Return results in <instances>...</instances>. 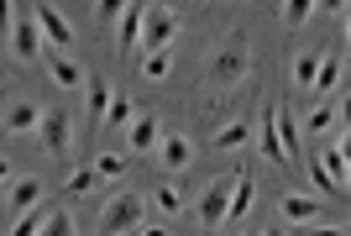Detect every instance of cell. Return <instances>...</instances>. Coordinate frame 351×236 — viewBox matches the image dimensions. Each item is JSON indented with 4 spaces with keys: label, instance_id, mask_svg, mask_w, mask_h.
<instances>
[{
    "label": "cell",
    "instance_id": "d4e9b609",
    "mask_svg": "<svg viewBox=\"0 0 351 236\" xmlns=\"http://www.w3.org/2000/svg\"><path fill=\"white\" fill-rule=\"evenodd\" d=\"M95 174H100V184H116V178L126 174V158H121V152H100V158H95Z\"/></svg>",
    "mask_w": 351,
    "mask_h": 236
},
{
    "label": "cell",
    "instance_id": "ffe728a7",
    "mask_svg": "<svg viewBox=\"0 0 351 236\" xmlns=\"http://www.w3.org/2000/svg\"><path fill=\"white\" fill-rule=\"evenodd\" d=\"M252 194H257V184H252V174H241V178H236V194H231V215H226V221H241V215H247V210H252Z\"/></svg>",
    "mask_w": 351,
    "mask_h": 236
},
{
    "label": "cell",
    "instance_id": "9c48e42d",
    "mask_svg": "<svg viewBox=\"0 0 351 236\" xmlns=\"http://www.w3.org/2000/svg\"><path fill=\"white\" fill-rule=\"evenodd\" d=\"M126 142H132V152H158V148H162L158 116H136L132 126H126Z\"/></svg>",
    "mask_w": 351,
    "mask_h": 236
},
{
    "label": "cell",
    "instance_id": "e575fe53",
    "mask_svg": "<svg viewBox=\"0 0 351 236\" xmlns=\"http://www.w3.org/2000/svg\"><path fill=\"white\" fill-rule=\"evenodd\" d=\"M346 189H351V168H346Z\"/></svg>",
    "mask_w": 351,
    "mask_h": 236
},
{
    "label": "cell",
    "instance_id": "d590c367",
    "mask_svg": "<svg viewBox=\"0 0 351 236\" xmlns=\"http://www.w3.org/2000/svg\"><path fill=\"white\" fill-rule=\"evenodd\" d=\"M346 74H351V58H346Z\"/></svg>",
    "mask_w": 351,
    "mask_h": 236
},
{
    "label": "cell",
    "instance_id": "3957f363",
    "mask_svg": "<svg viewBox=\"0 0 351 236\" xmlns=\"http://www.w3.org/2000/svg\"><path fill=\"white\" fill-rule=\"evenodd\" d=\"M142 210H147V200L142 194H116L110 205L100 210V231H142Z\"/></svg>",
    "mask_w": 351,
    "mask_h": 236
},
{
    "label": "cell",
    "instance_id": "d6986e66",
    "mask_svg": "<svg viewBox=\"0 0 351 236\" xmlns=\"http://www.w3.org/2000/svg\"><path fill=\"white\" fill-rule=\"evenodd\" d=\"M132 121H136L132 100H126V95H121V89H116V100H110V116H105V132H126Z\"/></svg>",
    "mask_w": 351,
    "mask_h": 236
},
{
    "label": "cell",
    "instance_id": "5b68a950",
    "mask_svg": "<svg viewBox=\"0 0 351 236\" xmlns=\"http://www.w3.org/2000/svg\"><path fill=\"white\" fill-rule=\"evenodd\" d=\"M247 69H252L247 43H241V37H231V43L215 53V84H231V89H236L241 79H247Z\"/></svg>",
    "mask_w": 351,
    "mask_h": 236
},
{
    "label": "cell",
    "instance_id": "277c9868",
    "mask_svg": "<svg viewBox=\"0 0 351 236\" xmlns=\"http://www.w3.org/2000/svg\"><path fill=\"white\" fill-rule=\"evenodd\" d=\"M252 137H257V152H263L267 163H283V168H289V148H283V132H278V105H273V100L263 105V121L252 126Z\"/></svg>",
    "mask_w": 351,
    "mask_h": 236
},
{
    "label": "cell",
    "instance_id": "1f68e13d",
    "mask_svg": "<svg viewBox=\"0 0 351 236\" xmlns=\"http://www.w3.org/2000/svg\"><path fill=\"white\" fill-rule=\"evenodd\" d=\"M341 121L351 126V89H346V100H341Z\"/></svg>",
    "mask_w": 351,
    "mask_h": 236
},
{
    "label": "cell",
    "instance_id": "44dd1931",
    "mask_svg": "<svg viewBox=\"0 0 351 236\" xmlns=\"http://www.w3.org/2000/svg\"><path fill=\"white\" fill-rule=\"evenodd\" d=\"M247 137H252L247 121H231V126H220V132H215V148H220V152H236L241 142H247Z\"/></svg>",
    "mask_w": 351,
    "mask_h": 236
},
{
    "label": "cell",
    "instance_id": "83f0119b",
    "mask_svg": "<svg viewBox=\"0 0 351 236\" xmlns=\"http://www.w3.org/2000/svg\"><path fill=\"white\" fill-rule=\"evenodd\" d=\"M152 205H158L162 215H184V200H178L173 184H158V189H152Z\"/></svg>",
    "mask_w": 351,
    "mask_h": 236
},
{
    "label": "cell",
    "instance_id": "e0dca14e",
    "mask_svg": "<svg viewBox=\"0 0 351 236\" xmlns=\"http://www.w3.org/2000/svg\"><path fill=\"white\" fill-rule=\"evenodd\" d=\"M37 200H43V184H37V178L11 184V215H32V210H37Z\"/></svg>",
    "mask_w": 351,
    "mask_h": 236
},
{
    "label": "cell",
    "instance_id": "30bf717a",
    "mask_svg": "<svg viewBox=\"0 0 351 236\" xmlns=\"http://www.w3.org/2000/svg\"><path fill=\"white\" fill-rule=\"evenodd\" d=\"M158 158H162V168H168V174H184V168H189V158H194L189 137H178V132H162V148H158Z\"/></svg>",
    "mask_w": 351,
    "mask_h": 236
},
{
    "label": "cell",
    "instance_id": "8fae6325",
    "mask_svg": "<svg viewBox=\"0 0 351 236\" xmlns=\"http://www.w3.org/2000/svg\"><path fill=\"white\" fill-rule=\"evenodd\" d=\"M47 74H53V84H58V89H84L89 84V74L69 58V53H53V58H47Z\"/></svg>",
    "mask_w": 351,
    "mask_h": 236
},
{
    "label": "cell",
    "instance_id": "4dcf8cb0",
    "mask_svg": "<svg viewBox=\"0 0 351 236\" xmlns=\"http://www.w3.org/2000/svg\"><path fill=\"white\" fill-rule=\"evenodd\" d=\"M351 0H315V11H325V16H336V11H346Z\"/></svg>",
    "mask_w": 351,
    "mask_h": 236
},
{
    "label": "cell",
    "instance_id": "7402d4cb",
    "mask_svg": "<svg viewBox=\"0 0 351 236\" xmlns=\"http://www.w3.org/2000/svg\"><path fill=\"white\" fill-rule=\"evenodd\" d=\"M309 16H315V0H283V27L289 32H299Z\"/></svg>",
    "mask_w": 351,
    "mask_h": 236
},
{
    "label": "cell",
    "instance_id": "484cf974",
    "mask_svg": "<svg viewBox=\"0 0 351 236\" xmlns=\"http://www.w3.org/2000/svg\"><path fill=\"white\" fill-rule=\"evenodd\" d=\"M320 168H325L330 178H341V184H346V168H351V158H346L341 148H320Z\"/></svg>",
    "mask_w": 351,
    "mask_h": 236
},
{
    "label": "cell",
    "instance_id": "f1b7e54d",
    "mask_svg": "<svg viewBox=\"0 0 351 236\" xmlns=\"http://www.w3.org/2000/svg\"><path fill=\"white\" fill-rule=\"evenodd\" d=\"M132 0H95V16H100V27H116L121 16H126Z\"/></svg>",
    "mask_w": 351,
    "mask_h": 236
},
{
    "label": "cell",
    "instance_id": "7c38bea8",
    "mask_svg": "<svg viewBox=\"0 0 351 236\" xmlns=\"http://www.w3.org/2000/svg\"><path fill=\"white\" fill-rule=\"evenodd\" d=\"M147 11H152V0H132V5H126V16H121V47H142Z\"/></svg>",
    "mask_w": 351,
    "mask_h": 236
},
{
    "label": "cell",
    "instance_id": "603a6c76",
    "mask_svg": "<svg viewBox=\"0 0 351 236\" xmlns=\"http://www.w3.org/2000/svg\"><path fill=\"white\" fill-rule=\"evenodd\" d=\"M330 126H336V110H330V105H315L304 116V137H325Z\"/></svg>",
    "mask_w": 351,
    "mask_h": 236
},
{
    "label": "cell",
    "instance_id": "5bb4252c",
    "mask_svg": "<svg viewBox=\"0 0 351 236\" xmlns=\"http://www.w3.org/2000/svg\"><path fill=\"white\" fill-rule=\"evenodd\" d=\"M278 132H283V148H289V168L304 158V126L289 116V105H278Z\"/></svg>",
    "mask_w": 351,
    "mask_h": 236
},
{
    "label": "cell",
    "instance_id": "2e32d148",
    "mask_svg": "<svg viewBox=\"0 0 351 236\" xmlns=\"http://www.w3.org/2000/svg\"><path fill=\"white\" fill-rule=\"evenodd\" d=\"M320 47H304L299 58H293V89H315V74H320Z\"/></svg>",
    "mask_w": 351,
    "mask_h": 236
},
{
    "label": "cell",
    "instance_id": "f546056e",
    "mask_svg": "<svg viewBox=\"0 0 351 236\" xmlns=\"http://www.w3.org/2000/svg\"><path fill=\"white\" fill-rule=\"evenodd\" d=\"M95 184H100V174H95V168H84V174H73V178H69V194H89Z\"/></svg>",
    "mask_w": 351,
    "mask_h": 236
},
{
    "label": "cell",
    "instance_id": "d6a6232c",
    "mask_svg": "<svg viewBox=\"0 0 351 236\" xmlns=\"http://www.w3.org/2000/svg\"><path fill=\"white\" fill-rule=\"evenodd\" d=\"M341 152H346V158H351V132H346V137H341Z\"/></svg>",
    "mask_w": 351,
    "mask_h": 236
},
{
    "label": "cell",
    "instance_id": "7a4b0ae2",
    "mask_svg": "<svg viewBox=\"0 0 351 236\" xmlns=\"http://www.w3.org/2000/svg\"><path fill=\"white\" fill-rule=\"evenodd\" d=\"M236 178H241V174H220L215 184L199 194V205H194L199 226H226V215H231V194H236Z\"/></svg>",
    "mask_w": 351,
    "mask_h": 236
},
{
    "label": "cell",
    "instance_id": "ac0fdd59",
    "mask_svg": "<svg viewBox=\"0 0 351 236\" xmlns=\"http://www.w3.org/2000/svg\"><path fill=\"white\" fill-rule=\"evenodd\" d=\"M5 126H11V132H37V126H43V110H37V105H11V110H5Z\"/></svg>",
    "mask_w": 351,
    "mask_h": 236
},
{
    "label": "cell",
    "instance_id": "4316f807",
    "mask_svg": "<svg viewBox=\"0 0 351 236\" xmlns=\"http://www.w3.org/2000/svg\"><path fill=\"white\" fill-rule=\"evenodd\" d=\"M341 84V58H320V74H315V95H330Z\"/></svg>",
    "mask_w": 351,
    "mask_h": 236
},
{
    "label": "cell",
    "instance_id": "4fadbf2b",
    "mask_svg": "<svg viewBox=\"0 0 351 236\" xmlns=\"http://www.w3.org/2000/svg\"><path fill=\"white\" fill-rule=\"evenodd\" d=\"M278 210H283V221H293V226H309L315 215H325V210L315 205L309 194H283V200H278Z\"/></svg>",
    "mask_w": 351,
    "mask_h": 236
},
{
    "label": "cell",
    "instance_id": "836d02e7",
    "mask_svg": "<svg viewBox=\"0 0 351 236\" xmlns=\"http://www.w3.org/2000/svg\"><path fill=\"white\" fill-rule=\"evenodd\" d=\"M346 43H351V16H346Z\"/></svg>",
    "mask_w": 351,
    "mask_h": 236
},
{
    "label": "cell",
    "instance_id": "9a60e30c",
    "mask_svg": "<svg viewBox=\"0 0 351 236\" xmlns=\"http://www.w3.org/2000/svg\"><path fill=\"white\" fill-rule=\"evenodd\" d=\"M84 95H89V121H100V126H105V116H110V100H116V84H105V79H89Z\"/></svg>",
    "mask_w": 351,
    "mask_h": 236
},
{
    "label": "cell",
    "instance_id": "ba28073f",
    "mask_svg": "<svg viewBox=\"0 0 351 236\" xmlns=\"http://www.w3.org/2000/svg\"><path fill=\"white\" fill-rule=\"evenodd\" d=\"M32 11H37V27H43L47 47H73V27L53 11V5H32Z\"/></svg>",
    "mask_w": 351,
    "mask_h": 236
},
{
    "label": "cell",
    "instance_id": "8992f818",
    "mask_svg": "<svg viewBox=\"0 0 351 236\" xmlns=\"http://www.w3.org/2000/svg\"><path fill=\"white\" fill-rule=\"evenodd\" d=\"M37 137H43V148L53 152V158H63V152L73 148V121L63 105H53V110H43V126H37Z\"/></svg>",
    "mask_w": 351,
    "mask_h": 236
},
{
    "label": "cell",
    "instance_id": "6da1fadb",
    "mask_svg": "<svg viewBox=\"0 0 351 236\" xmlns=\"http://www.w3.org/2000/svg\"><path fill=\"white\" fill-rule=\"evenodd\" d=\"M11 11H5V32H11V58L16 63H32L37 53H43V27H37V11H21L16 0H5Z\"/></svg>",
    "mask_w": 351,
    "mask_h": 236
},
{
    "label": "cell",
    "instance_id": "cb8c5ba5",
    "mask_svg": "<svg viewBox=\"0 0 351 236\" xmlns=\"http://www.w3.org/2000/svg\"><path fill=\"white\" fill-rule=\"evenodd\" d=\"M168 69H173L168 47H152V53H142V74H147V79H168Z\"/></svg>",
    "mask_w": 351,
    "mask_h": 236
},
{
    "label": "cell",
    "instance_id": "52a82bcc",
    "mask_svg": "<svg viewBox=\"0 0 351 236\" xmlns=\"http://www.w3.org/2000/svg\"><path fill=\"white\" fill-rule=\"evenodd\" d=\"M173 37H178V11H173V5H158V0H152L147 27H142V47L152 53V47H168Z\"/></svg>",
    "mask_w": 351,
    "mask_h": 236
}]
</instances>
